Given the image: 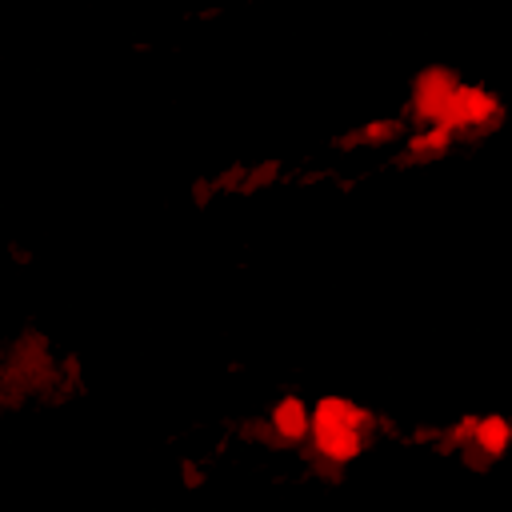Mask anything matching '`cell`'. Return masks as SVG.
<instances>
[{
    "instance_id": "cell-1",
    "label": "cell",
    "mask_w": 512,
    "mask_h": 512,
    "mask_svg": "<svg viewBox=\"0 0 512 512\" xmlns=\"http://www.w3.org/2000/svg\"><path fill=\"white\" fill-rule=\"evenodd\" d=\"M360 432H364V416L360 408H352L348 400H320L316 412H312V436L320 444L324 456L332 460H344L360 448Z\"/></svg>"
}]
</instances>
